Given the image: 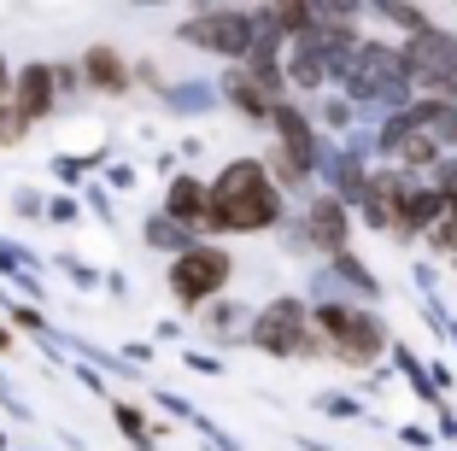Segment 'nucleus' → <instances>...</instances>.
Returning a JSON list of instances; mask_svg holds the SVG:
<instances>
[{
	"label": "nucleus",
	"mask_w": 457,
	"mask_h": 451,
	"mask_svg": "<svg viewBox=\"0 0 457 451\" xmlns=\"http://www.w3.org/2000/svg\"><path fill=\"white\" fill-rule=\"evenodd\" d=\"M188 370L194 375H223V363H217L212 352H188Z\"/></svg>",
	"instance_id": "nucleus-22"
},
{
	"label": "nucleus",
	"mask_w": 457,
	"mask_h": 451,
	"mask_svg": "<svg viewBox=\"0 0 457 451\" xmlns=\"http://www.w3.org/2000/svg\"><path fill=\"white\" fill-rule=\"evenodd\" d=\"M328 276H335L340 288H346V299H352V305H376V311H381V293H387V288H381V276H376L370 264H363L358 253L328 258Z\"/></svg>",
	"instance_id": "nucleus-10"
},
{
	"label": "nucleus",
	"mask_w": 457,
	"mask_h": 451,
	"mask_svg": "<svg viewBox=\"0 0 457 451\" xmlns=\"http://www.w3.org/2000/svg\"><path fill=\"white\" fill-rule=\"evenodd\" d=\"M147 246H164V253H176V258H182V253H188V246H200V235H188V229H182V223H170V217H147Z\"/></svg>",
	"instance_id": "nucleus-13"
},
{
	"label": "nucleus",
	"mask_w": 457,
	"mask_h": 451,
	"mask_svg": "<svg viewBox=\"0 0 457 451\" xmlns=\"http://www.w3.org/2000/svg\"><path fill=\"white\" fill-rule=\"evenodd\" d=\"M24 129H29V123L6 106V118H0V146H18V141H24Z\"/></svg>",
	"instance_id": "nucleus-20"
},
{
	"label": "nucleus",
	"mask_w": 457,
	"mask_h": 451,
	"mask_svg": "<svg viewBox=\"0 0 457 451\" xmlns=\"http://www.w3.org/2000/svg\"><path fill=\"white\" fill-rule=\"evenodd\" d=\"M0 118H6V106H0Z\"/></svg>",
	"instance_id": "nucleus-27"
},
{
	"label": "nucleus",
	"mask_w": 457,
	"mask_h": 451,
	"mask_svg": "<svg viewBox=\"0 0 457 451\" xmlns=\"http://www.w3.org/2000/svg\"><path fill=\"white\" fill-rule=\"evenodd\" d=\"M428 182H434V188H440V194H445V205H452V212H457V153H452V159H445V164H440V171H434V176H428Z\"/></svg>",
	"instance_id": "nucleus-18"
},
{
	"label": "nucleus",
	"mask_w": 457,
	"mask_h": 451,
	"mask_svg": "<svg viewBox=\"0 0 457 451\" xmlns=\"http://www.w3.org/2000/svg\"><path fill=\"white\" fill-rule=\"evenodd\" d=\"M0 393H6V387H0Z\"/></svg>",
	"instance_id": "nucleus-28"
},
{
	"label": "nucleus",
	"mask_w": 457,
	"mask_h": 451,
	"mask_svg": "<svg viewBox=\"0 0 457 451\" xmlns=\"http://www.w3.org/2000/svg\"><path fill=\"white\" fill-rule=\"evenodd\" d=\"M246 346H258V352H270V358H328L323 334H317V322H311L305 293H276L270 305H258L253 340Z\"/></svg>",
	"instance_id": "nucleus-3"
},
{
	"label": "nucleus",
	"mask_w": 457,
	"mask_h": 451,
	"mask_svg": "<svg viewBox=\"0 0 457 451\" xmlns=\"http://www.w3.org/2000/svg\"><path fill=\"white\" fill-rule=\"evenodd\" d=\"M176 41L205 47V54H223L228 65H246L258 47V6H205V13L182 18Z\"/></svg>",
	"instance_id": "nucleus-4"
},
{
	"label": "nucleus",
	"mask_w": 457,
	"mask_h": 451,
	"mask_svg": "<svg viewBox=\"0 0 457 451\" xmlns=\"http://www.w3.org/2000/svg\"><path fill=\"white\" fill-rule=\"evenodd\" d=\"M228 276H235L228 246L200 240V246H188V253L170 264V293H176V305H182V311H212L217 299L228 293Z\"/></svg>",
	"instance_id": "nucleus-5"
},
{
	"label": "nucleus",
	"mask_w": 457,
	"mask_h": 451,
	"mask_svg": "<svg viewBox=\"0 0 457 451\" xmlns=\"http://www.w3.org/2000/svg\"><path fill=\"white\" fill-rule=\"evenodd\" d=\"M82 88H100V94H129V59L106 41H95L82 54Z\"/></svg>",
	"instance_id": "nucleus-9"
},
{
	"label": "nucleus",
	"mask_w": 457,
	"mask_h": 451,
	"mask_svg": "<svg viewBox=\"0 0 457 451\" xmlns=\"http://www.w3.org/2000/svg\"><path fill=\"white\" fill-rule=\"evenodd\" d=\"M311 118H317V129H323V135H335V141H346L352 129H363V112L352 106V100H346L340 88H328L323 100L311 106Z\"/></svg>",
	"instance_id": "nucleus-11"
},
{
	"label": "nucleus",
	"mask_w": 457,
	"mask_h": 451,
	"mask_svg": "<svg viewBox=\"0 0 457 451\" xmlns=\"http://www.w3.org/2000/svg\"><path fill=\"white\" fill-rule=\"evenodd\" d=\"M428 375H434V387H440V398L457 387V370H452V358H434V363H428Z\"/></svg>",
	"instance_id": "nucleus-21"
},
{
	"label": "nucleus",
	"mask_w": 457,
	"mask_h": 451,
	"mask_svg": "<svg viewBox=\"0 0 457 451\" xmlns=\"http://www.w3.org/2000/svg\"><path fill=\"white\" fill-rule=\"evenodd\" d=\"M381 387H393V370H370V381H363V393H381Z\"/></svg>",
	"instance_id": "nucleus-24"
},
{
	"label": "nucleus",
	"mask_w": 457,
	"mask_h": 451,
	"mask_svg": "<svg viewBox=\"0 0 457 451\" xmlns=\"http://www.w3.org/2000/svg\"><path fill=\"white\" fill-rule=\"evenodd\" d=\"M311 322L323 334L328 358L346 363V370H381V358H393V329L376 305L328 299V305H311Z\"/></svg>",
	"instance_id": "nucleus-2"
},
{
	"label": "nucleus",
	"mask_w": 457,
	"mask_h": 451,
	"mask_svg": "<svg viewBox=\"0 0 457 451\" xmlns=\"http://www.w3.org/2000/svg\"><path fill=\"white\" fill-rule=\"evenodd\" d=\"M434 434H440V446H457V405H452V398L434 411Z\"/></svg>",
	"instance_id": "nucleus-19"
},
{
	"label": "nucleus",
	"mask_w": 457,
	"mask_h": 451,
	"mask_svg": "<svg viewBox=\"0 0 457 451\" xmlns=\"http://www.w3.org/2000/svg\"><path fill=\"white\" fill-rule=\"evenodd\" d=\"M12 322H24V329H36V334H47V322H41V311H29V305H18V311H12Z\"/></svg>",
	"instance_id": "nucleus-23"
},
{
	"label": "nucleus",
	"mask_w": 457,
	"mask_h": 451,
	"mask_svg": "<svg viewBox=\"0 0 457 451\" xmlns=\"http://www.w3.org/2000/svg\"><path fill=\"white\" fill-rule=\"evenodd\" d=\"M264 229H282V188L264 171V159H228L212 182L205 235H264Z\"/></svg>",
	"instance_id": "nucleus-1"
},
{
	"label": "nucleus",
	"mask_w": 457,
	"mask_h": 451,
	"mask_svg": "<svg viewBox=\"0 0 457 451\" xmlns=\"http://www.w3.org/2000/svg\"><path fill=\"white\" fill-rule=\"evenodd\" d=\"M54 106H59V77H54V65H24L12 77V112L24 123H41V118H54Z\"/></svg>",
	"instance_id": "nucleus-7"
},
{
	"label": "nucleus",
	"mask_w": 457,
	"mask_h": 451,
	"mask_svg": "<svg viewBox=\"0 0 457 451\" xmlns=\"http://www.w3.org/2000/svg\"><path fill=\"white\" fill-rule=\"evenodd\" d=\"M253 317L258 311L235 305V299H217V305L205 311V334H212V340H253Z\"/></svg>",
	"instance_id": "nucleus-12"
},
{
	"label": "nucleus",
	"mask_w": 457,
	"mask_h": 451,
	"mask_svg": "<svg viewBox=\"0 0 457 451\" xmlns=\"http://www.w3.org/2000/svg\"><path fill=\"white\" fill-rule=\"evenodd\" d=\"M12 346H18V340H12V329H0V352H12Z\"/></svg>",
	"instance_id": "nucleus-26"
},
{
	"label": "nucleus",
	"mask_w": 457,
	"mask_h": 451,
	"mask_svg": "<svg viewBox=\"0 0 457 451\" xmlns=\"http://www.w3.org/2000/svg\"><path fill=\"white\" fill-rule=\"evenodd\" d=\"M411 276H417V299H440V264H411Z\"/></svg>",
	"instance_id": "nucleus-16"
},
{
	"label": "nucleus",
	"mask_w": 457,
	"mask_h": 451,
	"mask_svg": "<svg viewBox=\"0 0 457 451\" xmlns=\"http://www.w3.org/2000/svg\"><path fill=\"white\" fill-rule=\"evenodd\" d=\"M317 411H323L328 422H376V416L363 411L358 393H317Z\"/></svg>",
	"instance_id": "nucleus-14"
},
{
	"label": "nucleus",
	"mask_w": 457,
	"mask_h": 451,
	"mask_svg": "<svg viewBox=\"0 0 457 451\" xmlns=\"http://www.w3.org/2000/svg\"><path fill=\"white\" fill-rule=\"evenodd\" d=\"M399 446H411V451H434V446H440V434H434V428H422V422H404V428H399Z\"/></svg>",
	"instance_id": "nucleus-17"
},
{
	"label": "nucleus",
	"mask_w": 457,
	"mask_h": 451,
	"mask_svg": "<svg viewBox=\"0 0 457 451\" xmlns=\"http://www.w3.org/2000/svg\"><path fill=\"white\" fill-rule=\"evenodd\" d=\"M164 217L170 223H182L188 235H205V217H212V182H200V176H170V188H164Z\"/></svg>",
	"instance_id": "nucleus-8"
},
{
	"label": "nucleus",
	"mask_w": 457,
	"mask_h": 451,
	"mask_svg": "<svg viewBox=\"0 0 457 451\" xmlns=\"http://www.w3.org/2000/svg\"><path fill=\"white\" fill-rule=\"evenodd\" d=\"M352 223H358V212H352V205H340L328 188H317V194L305 199V212H299V235H305V246H311V258H317V264L352 253Z\"/></svg>",
	"instance_id": "nucleus-6"
},
{
	"label": "nucleus",
	"mask_w": 457,
	"mask_h": 451,
	"mask_svg": "<svg viewBox=\"0 0 457 451\" xmlns=\"http://www.w3.org/2000/svg\"><path fill=\"white\" fill-rule=\"evenodd\" d=\"M299 451H335V446H323V439H311V434H299Z\"/></svg>",
	"instance_id": "nucleus-25"
},
{
	"label": "nucleus",
	"mask_w": 457,
	"mask_h": 451,
	"mask_svg": "<svg viewBox=\"0 0 457 451\" xmlns=\"http://www.w3.org/2000/svg\"><path fill=\"white\" fill-rule=\"evenodd\" d=\"M112 416H118V428L135 439V451H159V446H153V434H147V416L135 411V405H112Z\"/></svg>",
	"instance_id": "nucleus-15"
}]
</instances>
